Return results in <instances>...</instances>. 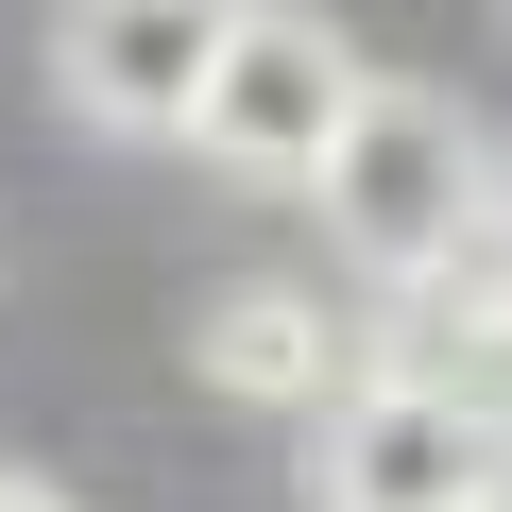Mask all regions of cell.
Listing matches in <instances>:
<instances>
[{"instance_id":"3957f363","label":"cell","mask_w":512,"mask_h":512,"mask_svg":"<svg viewBox=\"0 0 512 512\" xmlns=\"http://www.w3.org/2000/svg\"><path fill=\"white\" fill-rule=\"evenodd\" d=\"M308 478L325 512H495V410L461 376H342L308 410Z\"/></svg>"},{"instance_id":"7a4b0ae2","label":"cell","mask_w":512,"mask_h":512,"mask_svg":"<svg viewBox=\"0 0 512 512\" xmlns=\"http://www.w3.org/2000/svg\"><path fill=\"white\" fill-rule=\"evenodd\" d=\"M342 103H359L342 18H308V0H222V52H205V86H188L171 137L205 171H239V188H308V154H325Z\"/></svg>"},{"instance_id":"6da1fadb","label":"cell","mask_w":512,"mask_h":512,"mask_svg":"<svg viewBox=\"0 0 512 512\" xmlns=\"http://www.w3.org/2000/svg\"><path fill=\"white\" fill-rule=\"evenodd\" d=\"M308 205H325V239L359 256V274L393 291V274H427L461 222H495V154H478V120H461L444 86L359 69V103H342L325 154H308Z\"/></svg>"},{"instance_id":"277c9868","label":"cell","mask_w":512,"mask_h":512,"mask_svg":"<svg viewBox=\"0 0 512 512\" xmlns=\"http://www.w3.org/2000/svg\"><path fill=\"white\" fill-rule=\"evenodd\" d=\"M205 52H222V0H69V35H52L69 103L103 137H171L188 86H205Z\"/></svg>"},{"instance_id":"8992f818","label":"cell","mask_w":512,"mask_h":512,"mask_svg":"<svg viewBox=\"0 0 512 512\" xmlns=\"http://www.w3.org/2000/svg\"><path fill=\"white\" fill-rule=\"evenodd\" d=\"M0 512H69V495H52V478H18V461H0Z\"/></svg>"},{"instance_id":"5b68a950","label":"cell","mask_w":512,"mask_h":512,"mask_svg":"<svg viewBox=\"0 0 512 512\" xmlns=\"http://www.w3.org/2000/svg\"><path fill=\"white\" fill-rule=\"evenodd\" d=\"M188 359H205V393L222 410H325L359 359H342V308L325 291H291V274H256V291H222L205 325H188Z\"/></svg>"}]
</instances>
